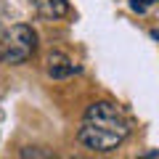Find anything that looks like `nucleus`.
<instances>
[{"label":"nucleus","instance_id":"f257e3e1","mask_svg":"<svg viewBox=\"0 0 159 159\" xmlns=\"http://www.w3.org/2000/svg\"><path fill=\"white\" fill-rule=\"evenodd\" d=\"M127 135H130V125H127L122 109L111 101L90 103L85 117H82V125L77 130V141L85 148L98 151V154L119 148Z\"/></svg>","mask_w":159,"mask_h":159},{"label":"nucleus","instance_id":"f03ea898","mask_svg":"<svg viewBox=\"0 0 159 159\" xmlns=\"http://www.w3.org/2000/svg\"><path fill=\"white\" fill-rule=\"evenodd\" d=\"M37 51V32L29 24H13L0 34V64L16 66L34 56Z\"/></svg>","mask_w":159,"mask_h":159},{"label":"nucleus","instance_id":"7ed1b4c3","mask_svg":"<svg viewBox=\"0 0 159 159\" xmlns=\"http://www.w3.org/2000/svg\"><path fill=\"white\" fill-rule=\"evenodd\" d=\"M45 72H48V77H53V80H66V77H72L77 69H74L72 58H69L66 53L51 51L48 58H45Z\"/></svg>","mask_w":159,"mask_h":159},{"label":"nucleus","instance_id":"20e7f679","mask_svg":"<svg viewBox=\"0 0 159 159\" xmlns=\"http://www.w3.org/2000/svg\"><path fill=\"white\" fill-rule=\"evenodd\" d=\"M32 6L37 8L40 16H45V19H61L69 13L66 0H32Z\"/></svg>","mask_w":159,"mask_h":159},{"label":"nucleus","instance_id":"39448f33","mask_svg":"<svg viewBox=\"0 0 159 159\" xmlns=\"http://www.w3.org/2000/svg\"><path fill=\"white\" fill-rule=\"evenodd\" d=\"M151 3H154V0H130V8L135 13H146V8L151 6Z\"/></svg>","mask_w":159,"mask_h":159},{"label":"nucleus","instance_id":"423d86ee","mask_svg":"<svg viewBox=\"0 0 159 159\" xmlns=\"http://www.w3.org/2000/svg\"><path fill=\"white\" fill-rule=\"evenodd\" d=\"M154 37H159V32H154Z\"/></svg>","mask_w":159,"mask_h":159},{"label":"nucleus","instance_id":"0eeeda50","mask_svg":"<svg viewBox=\"0 0 159 159\" xmlns=\"http://www.w3.org/2000/svg\"><path fill=\"white\" fill-rule=\"evenodd\" d=\"M154 3H157V0H154Z\"/></svg>","mask_w":159,"mask_h":159}]
</instances>
